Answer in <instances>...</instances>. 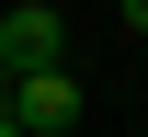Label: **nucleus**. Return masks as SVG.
<instances>
[{
    "instance_id": "obj_1",
    "label": "nucleus",
    "mask_w": 148,
    "mask_h": 137,
    "mask_svg": "<svg viewBox=\"0 0 148 137\" xmlns=\"http://www.w3.org/2000/svg\"><path fill=\"white\" fill-rule=\"evenodd\" d=\"M0 69H12V80H34V69H69V12H46V0L0 12Z\"/></svg>"
},
{
    "instance_id": "obj_2",
    "label": "nucleus",
    "mask_w": 148,
    "mask_h": 137,
    "mask_svg": "<svg viewBox=\"0 0 148 137\" xmlns=\"http://www.w3.org/2000/svg\"><path fill=\"white\" fill-rule=\"evenodd\" d=\"M80 114H91L80 69H34V80H12V126H23V137H69Z\"/></svg>"
},
{
    "instance_id": "obj_3",
    "label": "nucleus",
    "mask_w": 148,
    "mask_h": 137,
    "mask_svg": "<svg viewBox=\"0 0 148 137\" xmlns=\"http://www.w3.org/2000/svg\"><path fill=\"white\" fill-rule=\"evenodd\" d=\"M125 34H148V0H125Z\"/></svg>"
},
{
    "instance_id": "obj_4",
    "label": "nucleus",
    "mask_w": 148,
    "mask_h": 137,
    "mask_svg": "<svg viewBox=\"0 0 148 137\" xmlns=\"http://www.w3.org/2000/svg\"><path fill=\"white\" fill-rule=\"evenodd\" d=\"M0 114H12V69H0Z\"/></svg>"
},
{
    "instance_id": "obj_5",
    "label": "nucleus",
    "mask_w": 148,
    "mask_h": 137,
    "mask_svg": "<svg viewBox=\"0 0 148 137\" xmlns=\"http://www.w3.org/2000/svg\"><path fill=\"white\" fill-rule=\"evenodd\" d=\"M0 137H23V126H12V114H0Z\"/></svg>"
},
{
    "instance_id": "obj_6",
    "label": "nucleus",
    "mask_w": 148,
    "mask_h": 137,
    "mask_svg": "<svg viewBox=\"0 0 148 137\" xmlns=\"http://www.w3.org/2000/svg\"><path fill=\"white\" fill-rule=\"evenodd\" d=\"M137 137H148V126H137Z\"/></svg>"
}]
</instances>
